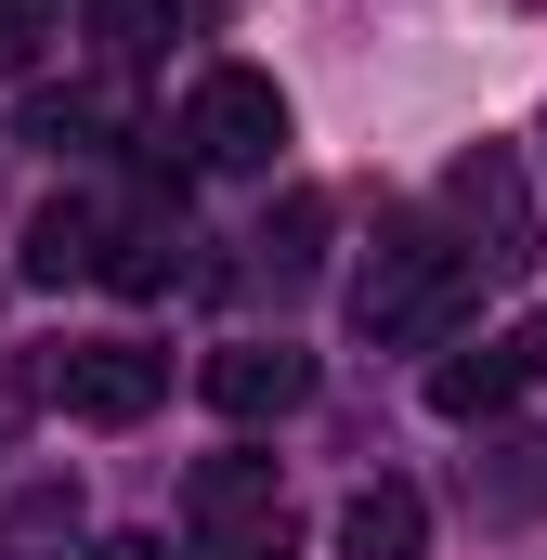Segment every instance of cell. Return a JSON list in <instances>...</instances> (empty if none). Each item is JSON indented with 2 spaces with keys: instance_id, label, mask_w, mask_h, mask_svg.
I'll list each match as a JSON object with an SVG mask.
<instances>
[{
  "instance_id": "30bf717a",
  "label": "cell",
  "mask_w": 547,
  "mask_h": 560,
  "mask_svg": "<svg viewBox=\"0 0 547 560\" xmlns=\"http://www.w3.org/2000/svg\"><path fill=\"white\" fill-rule=\"evenodd\" d=\"M66 535H79V482H66V469L13 482V509H0V560H53Z\"/></svg>"
},
{
  "instance_id": "9c48e42d",
  "label": "cell",
  "mask_w": 547,
  "mask_h": 560,
  "mask_svg": "<svg viewBox=\"0 0 547 560\" xmlns=\"http://www.w3.org/2000/svg\"><path fill=\"white\" fill-rule=\"evenodd\" d=\"M105 287H118V300H156V287H183V222H170V209L118 222V235H105Z\"/></svg>"
},
{
  "instance_id": "6da1fadb",
  "label": "cell",
  "mask_w": 547,
  "mask_h": 560,
  "mask_svg": "<svg viewBox=\"0 0 547 560\" xmlns=\"http://www.w3.org/2000/svg\"><path fill=\"white\" fill-rule=\"evenodd\" d=\"M469 300H482V261H469V248H443V235H392V248L352 275V326H365V339H443Z\"/></svg>"
},
{
  "instance_id": "277c9868",
  "label": "cell",
  "mask_w": 547,
  "mask_h": 560,
  "mask_svg": "<svg viewBox=\"0 0 547 560\" xmlns=\"http://www.w3.org/2000/svg\"><path fill=\"white\" fill-rule=\"evenodd\" d=\"M547 378V326H509V339H469V352H443L430 365V418H509L522 392Z\"/></svg>"
},
{
  "instance_id": "ba28073f",
  "label": "cell",
  "mask_w": 547,
  "mask_h": 560,
  "mask_svg": "<svg viewBox=\"0 0 547 560\" xmlns=\"http://www.w3.org/2000/svg\"><path fill=\"white\" fill-rule=\"evenodd\" d=\"M430 548V509H417V482H365L352 509H339V560H417Z\"/></svg>"
},
{
  "instance_id": "8992f818",
  "label": "cell",
  "mask_w": 547,
  "mask_h": 560,
  "mask_svg": "<svg viewBox=\"0 0 547 560\" xmlns=\"http://www.w3.org/2000/svg\"><path fill=\"white\" fill-rule=\"evenodd\" d=\"M443 209L469 222V261H482V275H522V248H535V222H522V170H509L496 143L443 170Z\"/></svg>"
},
{
  "instance_id": "7c38bea8",
  "label": "cell",
  "mask_w": 547,
  "mask_h": 560,
  "mask_svg": "<svg viewBox=\"0 0 547 560\" xmlns=\"http://www.w3.org/2000/svg\"><path fill=\"white\" fill-rule=\"evenodd\" d=\"M26 131L53 143V156H92V143H105V92H39V118H26Z\"/></svg>"
},
{
  "instance_id": "7a4b0ae2",
  "label": "cell",
  "mask_w": 547,
  "mask_h": 560,
  "mask_svg": "<svg viewBox=\"0 0 547 560\" xmlns=\"http://www.w3.org/2000/svg\"><path fill=\"white\" fill-rule=\"evenodd\" d=\"M274 143H287V92L261 66H209L183 92V156L196 170H274Z\"/></svg>"
},
{
  "instance_id": "5b68a950",
  "label": "cell",
  "mask_w": 547,
  "mask_h": 560,
  "mask_svg": "<svg viewBox=\"0 0 547 560\" xmlns=\"http://www.w3.org/2000/svg\"><path fill=\"white\" fill-rule=\"evenodd\" d=\"M196 378H209V405H222L235 430L300 418V405H313V352H287V339H222V352H209Z\"/></svg>"
},
{
  "instance_id": "4fadbf2b",
  "label": "cell",
  "mask_w": 547,
  "mask_h": 560,
  "mask_svg": "<svg viewBox=\"0 0 547 560\" xmlns=\"http://www.w3.org/2000/svg\"><path fill=\"white\" fill-rule=\"evenodd\" d=\"M196 560H287V509H261V522H209Z\"/></svg>"
},
{
  "instance_id": "e0dca14e",
  "label": "cell",
  "mask_w": 547,
  "mask_h": 560,
  "mask_svg": "<svg viewBox=\"0 0 547 560\" xmlns=\"http://www.w3.org/2000/svg\"><path fill=\"white\" fill-rule=\"evenodd\" d=\"M13 405H26V378H0V430H13Z\"/></svg>"
},
{
  "instance_id": "3957f363",
  "label": "cell",
  "mask_w": 547,
  "mask_h": 560,
  "mask_svg": "<svg viewBox=\"0 0 547 560\" xmlns=\"http://www.w3.org/2000/svg\"><path fill=\"white\" fill-rule=\"evenodd\" d=\"M156 392H170V352H143V339H66L53 352V405L92 430H131Z\"/></svg>"
},
{
  "instance_id": "2e32d148",
  "label": "cell",
  "mask_w": 547,
  "mask_h": 560,
  "mask_svg": "<svg viewBox=\"0 0 547 560\" xmlns=\"http://www.w3.org/2000/svg\"><path fill=\"white\" fill-rule=\"evenodd\" d=\"M92 560H170V548H156V535H105Z\"/></svg>"
},
{
  "instance_id": "8fae6325",
  "label": "cell",
  "mask_w": 547,
  "mask_h": 560,
  "mask_svg": "<svg viewBox=\"0 0 547 560\" xmlns=\"http://www.w3.org/2000/svg\"><path fill=\"white\" fill-rule=\"evenodd\" d=\"M261 509H287L274 456H196V535L209 522H261Z\"/></svg>"
},
{
  "instance_id": "5bb4252c",
  "label": "cell",
  "mask_w": 547,
  "mask_h": 560,
  "mask_svg": "<svg viewBox=\"0 0 547 560\" xmlns=\"http://www.w3.org/2000/svg\"><path fill=\"white\" fill-rule=\"evenodd\" d=\"M92 26H105V52H156V26H170V0H105Z\"/></svg>"
},
{
  "instance_id": "9a60e30c",
  "label": "cell",
  "mask_w": 547,
  "mask_h": 560,
  "mask_svg": "<svg viewBox=\"0 0 547 560\" xmlns=\"http://www.w3.org/2000/svg\"><path fill=\"white\" fill-rule=\"evenodd\" d=\"M39 39H53V13H39V0H0V79L39 66Z\"/></svg>"
},
{
  "instance_id": "52a82bcc",
  "label": "cell",
  "mask_w": 547,
  "mask_h": 560,
  "mask_svg": "<svg viewBox=\"0 0 547 560\" xmlns=\"http://www.w3.org/2000/svg\"><path fill=\"white\" fill-rule=\"evenodd\" d=\"M79 275H105V209L92 196H53L26 222V287H79Z\"/></svg>"
}]
</instances>
